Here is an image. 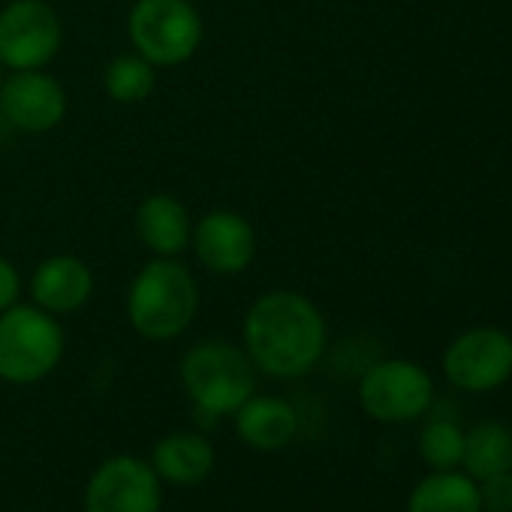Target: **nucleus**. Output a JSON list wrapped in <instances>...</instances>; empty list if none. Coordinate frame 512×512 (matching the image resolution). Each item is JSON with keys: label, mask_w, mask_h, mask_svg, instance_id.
Masks as SVG:
<instances>
[{"label": "nucleus", "mask_w": 512, "mask_h": 512, "mask_svg": "<svg viewBox=\"0 0 512 512\" xmlns=\"http://www.w3.org/2000/svg\"><path fill=\"white\" fill-rule=\"evenodd\" d=\"M127 37L148 64L181 67L196 58L205 25L193 0H136L127 13Z\"/></svg>", "instance_id": "39448f33"}, {"label": "nucleus", "mask_w": 512, "mask_h": 512, "mask_svg": "<svg viewBox=\"0 0 512 512\" xmlns=\"http://www.w3.org/2000/svg\"><path fill=\"white\" fill-rule=\"evenodd\" d=\"M461 467L476 482L512 470V428L497 419H485L464 431Z\"/></svg>", "instance_id": "f3484780"}, {"label": "nucleus", "mask_w": 512, "mask_h": 512, "mask_svg": "<svg viewBox=\"0 0 512 512\" xmlns=\"http://www.w3.org/2000/svg\"><path fill=\"white\" fill-rule=\"evenodd\" d=\"M256 374L244 347L223 338L193 344L178 365L184 395L205 416H232L256 392Z\"/></svg>", "instance_id": "7ed1b4c3"}, {"label": "nucleus", "mask_w": 512, "mask_h": 512, "mask_svg": "<svg viewBox=\"0 0 512 512\" xmlns=\"http://www.w3.org/2000/svg\"><path fill=\"white\" fill-rule=\"evenodd\" d=\"M232 425L241 443L256 452H281L299 434V413L287 398L253 392L235 413Z\"/></svg>", "instance_id": "4468645a"}, {"label": "nucleus", "mask_w": 512, "mask_h": 512, "mask_svg": "<svg viewBox=\"0 0 512 512\" xmlns=\"http://www.w3.org/2000/svg\"><path fill=\"white\" fill-rule=\"evenodd\" d=\"M82 506L85 512H160L163 482L151 461L139 455H112L88 476Z\"/></svg>", "instance_id": "6e6552de"}, {"label": "nucleus", "mask_w": 512, "mask_h": 512, "mask_svg": "<svg viewBox=\"0 0 512 512\" xmlns=\"http://www.w3.org/2000/svg\"><path fill=\"white\" fill-rule=\"evenodd\" d=\"M64 46V22L49 0H10L0 10L4 70H46Z\"/></svg>", "instance_id": "0eeeda50"}, {"label": "nucleus", "mask_w": 512, "mask_h": 512, "mask_svg": "<svg viewBox=\"0 0 512 512\" xmlns=\"http://www.w3.org/2000/svg\"><path fill=\"white\" fill-rule=\"evenodd\" d=\"M241 341L260 374L299 380L323 362L329 326L317 302L305 293L269 290L250 302L241 323Z\"/></svg>", "instance_id": "f257e3e1"}, {"label": "nucleus", "mask_w": 512, "mask_h": 512, "mask_svg": "<svg viewBox=\"0 0 512 512\" xmlns=\"http://www.w3.org/2000/svg\"><path fill=\"white\" fill-rule=\"evenodd\" d=\"M22 290H25V281H22L19 266L13 260H7V256H0V311L19 305Z\"/></svg>", "instance_id": "412c9836"}, {"label": "nucleus", "mask_w": 512, "mask_h": 512, "mask_svg": "<svg viewBox=\"0 0 512 512\" xmlns=\"http://www.w3.org/2000/svg\"><path fill=\"white\" fill-rule=\"evenodd\" d=\"M359 404L377 422H413L431 410L434 380L419 362L380 359L359 380Z\"/></svg>", "instance_id": "423d86ee"}, {"label": "nucleus", "mask_w": 512, "mask_h": 512, "mask_svg": "<svg viewBox=\"0 0 512 512\" xmlns=\"http://www.w3.org/2000/svg\"><path fill=\"white\" fill-rule=\"evenodd\" d=\"M124 311L139 338L151 344L175 341L199 314L196 275L178 256H151L130 281Z\"/></svg>", "instance_id": "f03ea898"}, {"label": "nucleus", "mask_w": 512, "mask_h": 512, "mask_svg": "<svg viewBox=\"0 0 512 512\" xmlns=\"http://www.w3.org/2000/svg\"><path fill=\"white\" fill-rule=\"evenodd\" d=\"M407 512H482L479 485L458 470H434L407 497Z\"/></svg>", "instance_id": "dca6fc26"}, {"label": "nucleus", "mask_w": 512, "mask_h": 512, "mask_svg": "<svg viewBox=\"0 0 512 512\" xmlns=\"http://www.w3.org/2000/svg\"><path fill=\"white\" fill-rule=\"evenodd\" d=\"M70 109L64 85L46 70H13L0 82V115L28 136L52 133Z\"/></svg>", "instance_id": "9d476101"}, {"label": "nucleus", "mask_w": 512, "mask_h": 512, "mask_svg": "<svg viewBox=\"0 0 512 512\" xmlns=\"http://www.w3.org/2000/svg\"><path fill=\"white\" fill-rule=\"evenodd\" d=\"M190 250L196 263L220 278H238L256 260V229L253 223L232 208H211L193 220Z\"/></svg>", "instance_id": "9b49d317"}, {"label": "nucleus", "mask_w": 512, "mask_h": 512, "mask_svg": "<svg viewBox=\"0 0 512 512\" xmlns=\"http://www.w3.org/2000/svg\"><path fill=\"white\" fill-rule=\"evenodd\" d=\"M0 82H4V64H0Z\"/></svg>", "instance_id": "4be33fe9"}, {"label": "nucleus", "mask_w": 512, "mask_h": 512, "mask_svg": "<svg viewBox=\"0 0 512 512\" xmlns=\"http://www.w3.org/2000/svg\"><path fill=\"white\" fill-rule=\"evenodd\" d=\"M31 302L55 317L82 311L94 296V269L76 253H52L34 269Z\"/></svg>", "instance_id": "f8f14e48"}, {"label": "nucleus", "mask_w": 512, "mask_h": 512, "mask_svg": "<svg viewBox=\"0 0 512 512\" xmlns=\"http://www.w3.org/2000/svg\"><path fill=\"white\" fill-rule=\"evenodd\" d=\"M443 374L461 392H494L512 377V335L497 326H476L449 341Z\"/></svg>", "instance_id": "1a4fd4ad"}, {"label": "nucleus", "mask_w": 512, "mask_h": 512, "mask_svg": "<svg viewBox=\"0 0 512 512\" xmlns=\"http://www.w3.org/2000/svg\"><path fill=\"white\" fill-rule=\"evenodd\" d=\"M67 350L64 326L55 314L31 305L0 311V380L34 386L55 374Z\"/></svg>", "instance_id": "20e7f679"}, {"label": "nucleus", "mask_w": 512, "mask_h": 512, "mask_svg": "<svg viewBox=\"0 0 512 512\" xmlns=\"http://www.w3.org/2000/svg\"><path fill=\"white\" fill-rule=\"evenodd\" d=\"M133 229L139 244L151 256H181L190 250L193 238V214L172 193H151L136 205Z\"/></svg>", "instance_id": "ddd939ff"}, {"label": "nucleus", "mask_w": 512, "mask_h": 512, "mask_svg": "<svg viewBox=\"0 0 512 512\" xmlns=\"http://www.w3.org/2000/svg\"><path fill=\"white\" fill-rule=\"evenodd\" d=\"M419 455L431 470H458L464 455V428L455 419L431 416L419 431Z\"/></svg>", "instance_id": "6ab92c4d"}, {"label": "nucleus", "mask_w": 512, "mask_h": 512, "mask_svg": "<svg viewBox=\"0 0 512 512\" xmlns=\"http://www.w3.org/2000/svg\"><path fill=\"white\" fill-rule=\"evenodd\" d=\"M217 452L211 440L199 431H172L160 437L151 449V467L163 485H199L211 476Z\"/></svg>", "instance_id": "2eb2a0df"}, {"label": "nucleus", "mask_w": 512, "mask_h": 512, "mask_svg": "<svg viewBox=\"0 0 512 512\" xmlns=\"http://www.w3.org/2000/svg\"><path fill=\"white\" fill-rule=\"evenodd\" d=\"M476 485H479L482 512H512V470L488 476Z\"/></svg>", "instance_id": "aec40b11"}, {"label": "nucleus", "mask_w": 512, "mask_h": 512, "mask_svg": "<svg viewBox=\"0 0 512 512\" xmlns=\"http://www.w3.org/2000/svg\"><path fill=\"white\" fill-rule=\"evenodd\" d=\"M157 88V67L136 52L115 55L103 70V91L112 103L139 106Z\"/></svg>", "instance_id": "a211bd4d"}]
</instances>
